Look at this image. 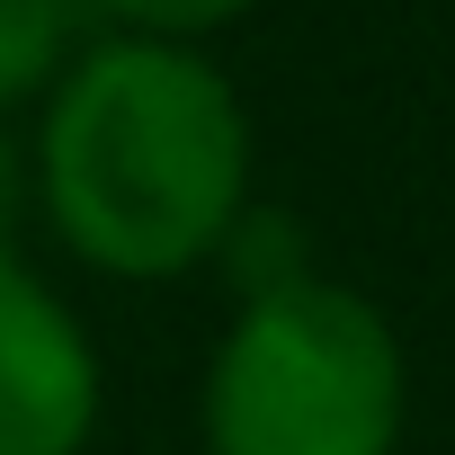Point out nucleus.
I'll return each instance as SVG.
<instances>
[{
	"instance_id": "obj_4",
	"label": "nucleus",
	"mask_w": 455,
	"mask_h": 455,
	"mask_svg": "<svg viewBox=\"0 0 455 455\" xmlns=\"http://www.w3.org/2000/svg\"><path fill=\"white\" fill-rule=\"evenodd\" d=\"M81 36H90L81 0H0V116H28L81 54Z\"/></svg>"
},
{
	"instance_id": "obj_1",
	"label": "nucleus",
	"mask_w": 455,
	"mask_h": 455,
	"mask_svg": "<svg viewBox=\"0 0 455 455\" xmlns=\"http://www.w3.org/2000/svg\"><path fill=\"white\" fill-rule=\"evenodd\" d=\"M251 108L205 45L170 36H81L28 125V205L54 242L116 277H196L251 205Z\"/></svg>"
},
{
	"instance_id": "obj_5",
	"label": "nucleus",
	"mask_w": 455,
	"mask_h": 455,
	"mask_svg": "<svg viewBox=\"0 0 455 455\" xmlns=\"http://www.w3.org/2000/svg\"><path fill=\"white\" fill-rule=\"evenodd\" d=\"M90 28H116V36H170V45H205L214 28L251 19L259 0H81Z\"/></svg>"
},
{
	"instance_id": "obj_3",
	"label": "nucleus",
	"mask_w": 455,
	"mask_h": 455,
	"mask_svg": "<svg viewBox=\"0 0 455 455\" xmlns=\"http://www.w3.org/2000/svg\"><path fill=\"white\" fill-rule=\"evenodd\" d=\"M99 348L45 268L0 242V455H81L99 437Z\"/></svg>"
},
{
	"instance_id": "obj_6",
	"label": "nucleus",
	"mask_w": 455,
	"mask_h": 455,
	"mask_svg": "<svg viewBox=\"0 0 455 455\" xmlns=\"http://www.w3.org/2000/svg\"><path fill=\"white\" fill-rule=\"evenodd\" d=\"M19 214H28V143L0 116V242H19Z\"/></svg>"
},
{
	"instance_id": "obj_2",
	"label": "nucleus",
	"mask_w": 455,
	"mask_h": 455,
	"mask_svg": "<svg viewBox=\"0 0 455 455\" xmlns=\"http://www.w3.org/2000/svg\"><path fill=\"white\" fill-rule=\"evenodd\" d=\"M205 455H402L411 357L375 295L304 268L223 322L196 393Z\"/></svg>"
}]
</instances>
